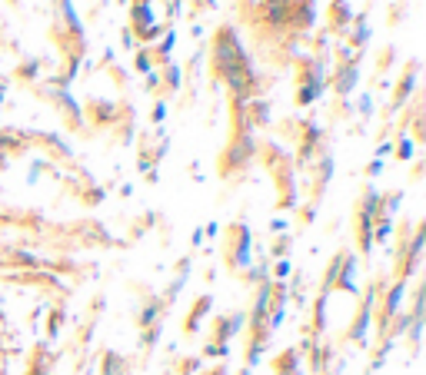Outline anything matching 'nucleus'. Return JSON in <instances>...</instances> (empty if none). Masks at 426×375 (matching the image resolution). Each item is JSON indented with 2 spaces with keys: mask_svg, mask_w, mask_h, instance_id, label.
<instances>
[{
  "mask_svg": "<svg viewBox=\"0 0 426 375\" xmlns=\"http://www.w3.org/2000/svg\"><path fill=\"white\" fill-rule=\"evenodd\" d=\"M61 3H63V14H67V20H70V27H74V31H80V20H77L74 7H70V0H61Z\"/></svg>",
  "mask_w": 426,
  "mask_h": 375,
  "instance_id": "f257e3e1",
  "label": "nucleus"
},
{
  "mask_svg": "<svg viewBox=\"0 0 426 375\" xmlns=\"http://www.w3.org/2000/svg\"><path fill=\"white\" fill-rule=\"evenodd\" d=\"M353 80H356V70H350V74H343V80H340V87H343V90H347V87H350Z\"/></svg>",
  "mask_w": 426,
  "mask_h": 375,
  "instance_id": "f03ea898",
  "label": "nucleus"
}]
</instances>
